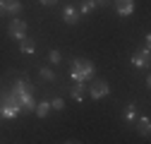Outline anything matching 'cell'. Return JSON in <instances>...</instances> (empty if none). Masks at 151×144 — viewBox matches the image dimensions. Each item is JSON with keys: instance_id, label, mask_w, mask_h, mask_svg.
Returning a JSON list of instances; mask_svg holds the SVG:
<instances>
[{"instance_id": "9a60e30c", "label": "cell", "mask_w": 151, "mask_h": 144, "mask_svg": "<svg viewBox=\"0 0 151 144\" xmlns=\"http://www.w3.org/2000/svg\"><path fill=\"white\" fill-rule=\"evenodd\" d=\"M39 75H41L46 82H53V79H55V72H53L50 67H41V72H39Z\"/></svg>"}, {"instance_id": "ac0fdd59", "label": "cell", "mask_w": 151, "mask_h": 144, "mask_svg": "<svg viewBox=\"0 0 151 144\" xmlns=\"http://www.w3.org/2000/svg\"><path fill=\"white\" fill-rule=\"evenodd\" d=\"M93 3H96V7H103V5H108L110 0H93Z\"/></svg>"}, {"instance_id": "6da1fadb", "label": "cell", "mask_w": 151, "mask_h": 144, "mask_svg": "<svg viewBox=\"0 0 151 144\" xmlns=\"http://www.w3.org/2000/svg\"><path fill=\"white\" fill-rule=\"evenodd\" d=\"M36 108V96L34 86L29 84L27 77H17L12 86H3L0 91V115L5 120H14L19 113H34Z\"/></svg>"}, {"instance_id": "277c9868", "label": "cell", "mask_w": 151, "mask_h": 144, "mask_svg": "<svg viewBox=\"0 0 151 144\" xmlns=\"http://www.w3.org/2000/svg\"><path fill=\"white\" fill-rule=\"evenodd\" d=\"M7 31H10V36H12V39H17V41H19L22 36H27V24H24L22 19H17V17H14V19L10 22V27H7Z\"/></svg>"}, {"instance_id": "7a4b0ae2", "label": "cell", "mask_w": 151, "mask_h": 144, "mask_svg": "<svg viewBox=\"0 0 151 144\" xmlns=\"http://www.w3.org/2000/svg\"><path fill=\"white\" fill-rule=\"evenodd\" d=\"M72 79H79V82H86V79H93V65H91V60H86V58H77L72 63Z\"/></svg>"}, {"instance_id": "30bf717a", "label": "cell", "mask_w": 151, "mask_h": 144, "mask_svg": "<svg viewBox=\"0 0 151 144\" xmlns=\"http://www.w3.org/2000/svg\"><path fill=\"white\" fill-rule=\"evenodd\" d=\"M19 50L22 53H34L36 50V41L29 39V36H22V39H19Z\"/></svg>"}, {"instance_id": "d6986e66", "label": "cell", "mask_w": 151, "mask_h": 144, "mask_svg": "<svg viewBox=\"0 0 151 144\" xmlns=\"http://www.w3.org/2000/svg\"><path fill=\"white\" fill-rule=\"evenodd\" d=\"M58 0H41V5H55Z\"/></svg>"}, {"instance_id": "3957f363", "label": "cell", "mask_w": 151, "mask_h": 144, "mask_svg": "<svg viewBox=\"0 0 151 144\" xmlns=\"http://www.w3.org/2000/svg\"><path fill=\"white\" fill-rule=\"evenodd\" d=\"M89 94H91V99H103V96L110 94V86H108L106 79H93L89 84Z\"/></svg>"}, {"instance_id": "9c48e42d", "label": "cell", "mask_w": 151, "mask_h": 144, "mask_svg": "<svg viewBox=\"0 0 151 144\" xmlns=\"http://www.w3.org/2000/svg\"><path fill=\"white\" fill-rule=\"evenodd\" d=\"M3 12H7V14H19V12H22V3H19V0H3Z\"/></svg>"}, {"instance_id": "8fae6325", "label": "cell", "mask_w": 151, "mask_h": 144, "mask_svg": "<svg viewBox=\"0 0 151 144\" xmlns=\"http://www.w3.org/2000/svg\"><path fill=\"white\" fill-rule=\"evenodd\" d=\"M34 113L39 115V118H46L50 113V101H36V108H34Z\"/></svg>"}, {"instance_id": "e0dca14e", "label": "cell", "mask_w": 151, "mask_h": 144, "mask_svg": "<svg viewBox=\"0 0 151 144\" xmlns=\"http://www.w3.org/2000/svg\"><path fill=\"white\" fill-rule=\"evenodd\" d=\"M50 108H55V111H63V108H65V101H63V99H53V101H50Z\"/></svg>"}, {"instance_id": "52a82bcc", "label": "cell", "mask_w": 151, "mask_h": 144, "mask_svg": "<svg viewBox=\"0 0 151 144\" xmlns=\"http://www.w3.org/2000/svg\"><path fill=\"white\" fill-rule=\"evenodd\" d=\"M132 65L134 67H146L149 65V48H144L139 53H132Z\"/></svg>"}, {"instance_id": "5b68a950", "label": "cell", "mask_w": 151, "mask_h": 144, "mask_svg": "<svg viewBox=\"0 0 151 144\" xmlns=\"http://www.w3.org/2000/svg\"><path fill=\"white\" fill-rule=\"evenodd\" d=\"M134 10V0H115V12L120 17H129Z\"/></svg>"}, {"instance_id": "2e32d148", "label": "cell", "mask_w": 151, "mask_h": 144, "mask_svg": "<svg viewBox=\"0 0 151 144\" xmlns=\"http://www.w3.org/2000/svg\"><path fill=\"white\" fill-rule=\"evenodd\" d=\"M48 60H50L53 65H60V60H63V55H60V50H50V53H48Z\"/></svg>"}, {"instance_id": "8992f818", "label": "cell", "mask_w": 151, "mask_h": 144, "mask_svg": "<svg viewBox=\"0 0 151 144\" xmlns=\"http://www.w3.org/2000/svg\"><path fill=\"white\" fill-rule=\"evenodd\" d=\"M70 94L74 101H84V94H86V82H79V79H74V84L70 86Z\"/></svg>"}, {"instance_id": "5bb4252c", "label": "cell", "mask_w": 151, "mask_h": 144, "mask_svg": "<svg viewBox=\"0 0 151 144\" xmlns=\"http://www.w3.org/2000/svg\"><path fill=\"white\" fill-rule=\"evenodd\" d=\"M93 7H96V3H93V0H82V3H79V12H84V14H89Z\"/></svg>"}, {"instance_id": "7c38bea8", "label": "cell", "mask_w": 151, "mask_h": 144, "mask_svg": "<svg viewBox=\"0 0 151 144\" xmlns=\"http://www.w3.org/2000/svg\"><path fill=\"white\" fill-rule=\"evenodd\" d=\"M139 132L144 135V137H149V132H151V120L144 115V118H139Z\"/></svg>"}, {"instance_id": "4fadbf2b", "label": "cell", "mask_w": 151, "mask_h": 144, "mask_svg": "<svg viewBox=\"0 0 151 144\" xmlns=\"http://www.w3.org/2000/svg\"><path fill=\"white\" fill-rule=\"evenodd\" d=\"M125 120H127L129 125L137 120V108H134V106H127V108H125Z\"/></svg>"}, {"instance_id": "ba28073f", "label": "cell", "mask_w": 151, "mask_h": 144, "mask_svg": "<svg viewBox=\"0 0 151 144\" xmlns=\"http://www.w3.org/2000/svg\"><path fill=\"white\" fill-rule=\"evenodd\" d=\"M79 14H82V12H79L77 7H65V10H63V19H65V24H77V22H79Z\"/></svg>"}, {"instance_id": "ffe728a7", "label": "cell", "mask_w": 151, "mask_h": 144, "mask_svg": "<svg viewBox=\"0 0 151 144\" xmlns=\"http://www.w3.org/2000/svg\"><path fill=\"white\" fill-rule=\"evenodd\" d=\"M0 14H5V12H3V0H0Z\"/></svg>"}]
</instances>
